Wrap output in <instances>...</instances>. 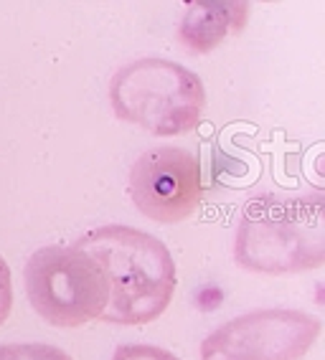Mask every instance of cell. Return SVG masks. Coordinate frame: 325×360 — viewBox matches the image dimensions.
Here are the masks:
<instances>
[{
  "instance_id": "1",
  "label": "cell",
  "mask_w": 325,
  "mask_h": 360,
  "mask_svg": "<svg viewBox=\"0 0 325 360\" xmlns=\"http://www.w3.org/2000/svg\"><path fill=\"white\" fill-rule=\"evenodd\" d=\"M77 249L99 264L110 282L104 322L148 325L168 309L176 292V262L168 246L132 226H99L77 238Z\"/></svg>"
},
{
  "instance_id": "2",
  "label": "cell",
  "mask_w": 325,
  "mask_h": 360,
  "mask_svg": "<svg viewBox=\"0 0 325 360\" xmlns=\"http://www.w3.org/2000/svg\"><path fill=\"white\" fill-rule=\"evenodd\" d=\"M234 259L257 274H298L325 264V213L320 198L262 195L241 211Z\"/></svg>"
},
{
  "instance_id": "3",
  "label": "cell",
  "mask_w": 325,
  "mask_h": 360,
  "mask_svg": "<svg viewBox=\"0 0 325 360\" xmlns=\"http://www.w3.org/2000/svg\"><path fill=\"white\" fill-rule=\"evenodd\" d=\"M110 102L120 120L150 135H186L201 122L206 89L198 74L168 58H137L112 77Z\"/></svg>"
},
{
  "instance_id": "4",
  "label": "cell",
  "mask_w": 325,
  "mask_h": 360,
  "mask_svg": "<svg viewBox=\"0 0 325 360\" xmlns=\"http://www.w3.org/2000/svg\"><path fill=\"white\" fill-rule=\"evenodd\" d=\"M31 307L56 328H82L99 320L110 302L107 274L77 246H44L23 269Z\"/></svg>"
},
{
  "instance_id": "5",
  "label": "cell",
  "mask_w": 325,
  "mask_h": 360,
  "mask_svg": "<svg viewBox=\"0 0 325 360\" xmlns=\"http://www.w3.org/2000/svg\"><path fill=\"white\" fill-rule=\"evenodd\" d=\"M323 333L320 317L302 309H254L203 338L201 360H302Z\"/></svg>"
},
{
  "instance_id": "6",
  "label": "cell",
  "mask_w": 325,
  "mask_h": 360,
  "mask_svg": "<svg viewBox=\"0 0 325 360\" xmlns=\"http://www.w3.org/2000/svg\"><path fill=\"white\" fill-rule=\"evenodd\" d=\"M127 193L145 219L158 224L186 221L203 198L201 162L183 148H153L132 162Z\"/></svg>"
},
{
  "instance_id": "7",
  "label": "cell",
  "mask_w": 325,
  "mask_h": 360,
  "mask_svg": "<svg viewBox=\"0 0 325 360\" xmlns=\"http://www.w3.org/2000/svg\"><path fill=\"white\" fill-rule=\"evenodd\" d=\"M247 3H234V0H229V3H214V0L189 3L181 28H178V39L191 53H208L224 39L234 36L247 26Z\"/></svg>"
},
{
  "instance_id": "8",
  "label": "cell",
  "mask_w": 325,
  "mask_h": 360,
  "mask_svg": "<svg viewBox=\"0 0 325 360\" xmlns=\"http://www.w3.org/2000/svg\"><path fill=\"white\" fill-rule=\"evenodd\" d=\"M0 360H72V355L46 342H6L0 345Z\"/></svg>"
},
{
  "instance_id": "9",
  "label": "cell",
  "mask_w": 325,
  "mask_h": 360,
  "mask_svg": "<svg viewBox=\"0 0 325 360\" xmlns=\"http://www.w3.org/2000/svg\"><path fill=\"white\" fill-rule=\"evenodd\" d=\"M112 360H181V358L158 345H120L115 350V355H112Z\"/></svg>"
},
{
  "instance_id": "10",
  "label": "cell",
  "mask_w": 325,
  "mask_h": 360,
  "mask_svg": "<svg viewBox=\"0 0 325 360\" xmlns=\"http://www.w3.org/2000/svg\"><path fill=\"white\" fill-rule=\"evenodd\" d=\"M13 307V279H11V266L0 257V325L8 320Z\"/></svg>"
}]
</instances>
